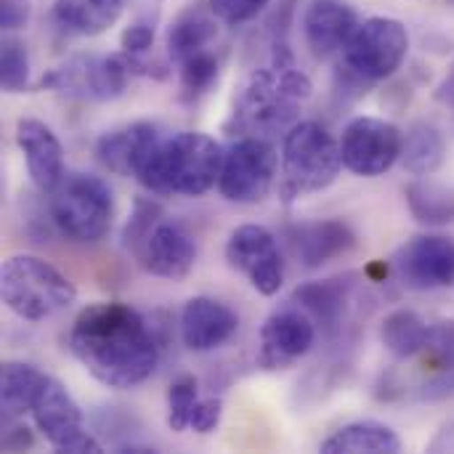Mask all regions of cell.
I'll list each match as a JSON object with an SVG mask.
<instances>
[{
  "label": "cell",
  "instance_id": "1",
  "mask_svg": "<svg viewBox=\"0 0 454 454\" xmlns=\"http://www.w3.org/2000/svg\"><path fill=\"white\" fill-rule=\"evenodd\" d=\"M69 351L106 388L128 391L152 378L160 346L146 319L120 301L85 306L69 330Z\"/></svg>",
  "mask_w": 454,
  "mask_h": 454
},
{
  "label": "cell",
  "instance_id": "2",
  "mask_svg": "<svg viewBox=\"0 0 454 454\" xmlns=\"http://www.w3.org/2000/svg\"><path fill=\"white\" fill-rule=\"evenodd\" d=\"M223 168V152L215 138L205 133L157 136L144 154L136 181L157 197H202L207 194Z\"/></svg>",
  "mask_w": 454,
  "mask_h": 454
},
{
  "label": "cell",
  "instance_id": "3",
  "mask_svg": "<svg viewBox=\"0 0 454 454\" xmlns=\"http://www.w3.org/2000/svg\"><path fill=\"white\" fill-rule=\"evenodd\" d=\"M311 96V80L295 67L258 69L234 98L226 130L231 136L271 138L298 122L301 104Z\"/></svg>",
  "mask_w": 454,
  "mask_h": 454
},
{
  "label": "cell",
  "instance_id": "4",
  "mask_svg": "<svg viewBox=\"0 0 454 454\" xmlns=\"http://www.w3.org/2000/svg\"><path fill=\"white\" fill-rule=\"evenodd\" d=\"M340 168V141H335V136L319 122H295L282 144L279 194L285 202L317 194L338 178Z\"/></svg>",
  "mask_w": 454,
  "mask_h": 454
},
{
  "label": "cell",
  "instance_id": "5",
  "mask_svg": "<svg viewBox=\"0 0 454 454\" xmlns=\"http://www.w3.org/2000/svg\"><path fill=\"white\" fill-rule=\"evenodd\" d=\"M0 293L3 303L24 322H45L77 298L74 285L37 255H11L0 271Z\"/></svg>",
  "mask_w": 454,
  "mask_h": 454
},
{
  "label": "cell",
  "instance_id": "6",
  "mask_svg": "<svg viewBox=\"0 0 454 454\" xmlns=\"http://www.w3.org/2000/svg\"><path fill=\"white\" fill-rule=\"evenodd\" d=\"M51 218L56 229L80 245L104 239L114 218V197L106 181L90 173H64V178L48 192Z\"/></svg>",
  "mask_w": 454,
  "mask_h": 454
},
{
  "label": "cell",
  "instance_id": "7",
  "mask_svg": "<svg viewBox=\"0 0 454 454\" xmlns=\"http://www.w3.org/2000/svg\"><path fill=\"white\" fill-rule=\"evenodd\" d=\"M410 35L399 19L370 16L359 21L351 40L343 48V69L364 82H378L391 77L407 59Z\"/></svg>",
  "mask_w": 454,
  "mask_h": 454
},
{
  "label": "cell",
  "instance_id": "8",
  "mask_svg": "<svg viewBox=\"0 0 454 454\" xmlns=\"http://www.w3.org/2000/svg\"><path fill=\"white\" fill-rule=\"evenodd\" d=\"M130 67L125 56H96V53H77L69 56L56 69L45 72L37 88L56 90L82 101H112L122 96Z\"/></svg>",
  "mask_w": 454,
  "mask_h": 454
},
{
  "label": "cell",
  "instance_id": "9",
  "mask_svg": "<svg viewBox=\"0 0 454 454\" xmlns=\"http://www.w3.org/2000/svg\"><path fill=\"white\" fill-rule=\"evenodd\" d=\"M277 149L269 138L242 136L229 154H223V168L218 178V192L237 205L261 202L277 181Z\"/></svg>",
  "mask_w": 454,
  "mask_h": 454
},
{
  "label": "cell",
  "instance_id": "10",
  "mask_svg": "<svg viewBox=\"0 0 454 454\" xmlns=\"http://www.w3.org/2000/svg\"><path fill=\"white\" fill-rule=\"evenodd\" d=\"M37 431L45 436V442L56 452L69 454H98L104 447L90 436L82 426V412L77 402L69 396V391L51 375H45L43 386L37 388V396L29 410Z\"/></svg>",
  "mask_w": 454,
  "mask_h": 454
},
{
  "label": "cell",
  "instance_id": "11",
  "mask_svg": "<svg viewBox=\"0 0 454 454\" xmlns=\"http://www.w3.org/2000/svg\"><path fill=\"white\" fill-rule=\"evenodd\" d=\"M404 133L380 117H356L340 136L343 168L362 178L383 176L402 157Z\"/></svg>",
  "mask_w": 454,
  "mask_h": 454
},
{
  "label": "cell",
  "instance_id": "12",
  "mask_svg": "<svg viewBox=\"0 0 454 454\" xmlns=\"http://www.w3.org/2000/svg\"><path fill=\"white\" fill-rule=\"evenodd\" d=\"M226 261L266 298L277 295L285 285V261L277 237L266 226L245 223L234 229L226 242Z\"/></svg>",
  "mask_w": 454,
  "mask_h": 454
},
{
  "label": "cell",
  "instance_id": "13",
  "mask_svg": "<svg viewBox=\"0 0 454 454\" xmlns=\"http://www.w3.org/2000/svg\"><path fill=\"white\" fill-rule=\"evenodd\" d=\"M394 271L407 290L428 293L454 285V239L444 234H420L399 247Z\"/></svg>",
  "mask_w": 454,
  "mask_h": 454
},
{
  "label": "cell",
  "instance_id": "14",
  "mask_svg": "<svg viewBox=\"0 0 454 454\" xmlns=\"http://www.w3.org/2000/svg\"><path fill=\"white\" fill-rule=\"evenodd\" d=\"M317 340V327L306 311L285 309L271 314L261 327L258 364L263 370H285L303 359Z\"/></svg>",
  "mask_w": 454,
  "mask_h": 454
},
{
  "label": "cell",
  "instance_id": "15",
  "mask_svg": "<svg viewBox=\"0 0 454 454\" xmlns=\"http://www.w3.org/2000/svg\"><path fill=\"white\" fill-rule=\"evenodd\" d=\"M138 263L162 279H184L197 263V242L178 223H157L136 250Z\"/></svg>",
  "mask_w": 454,
  "mask_h": 454
},
{
  "label": "cell",
  "instance_id": "16",
  "mask_svg": "<svg viewBox=\"0 0 454 454\" xmlns=\"http://www.w3.org/2000/svg\"><path fill=\"white\" fill-rule=\"evenodd\" d=\"M239 327V317L221 301L197 295L181 311V340L194 354L223 346Z\"/></svg>",
  "mask_w": 454,
  "mask_h": 454
},
{
  "label": "cell",
  "instance_id": "17",
  "mask_svg": "<svg viewBox=\"0 0 454 454\" xmlns=\"http://www.w3.org/2000/svg\"><path fill=\"white\" fill-rule=\"evenodd\" d=\"M356 27L359 16L346 0H311L303 13V37L317 59L343 51Z\"/></svg>",
  "mask_w": 454,
  "mask_h": 454
},
{
  "label": "cell",
  "instance_id": "18",
  "mask_svg": "<svg viewBox=\"0 0 454 454\" xmlns=\"http://www.w3.org/2000/svg\"><path fill=\"white\" fill-rule=\"evenodd\" d=\"M16 144L24 154L27 170L40 192H51L64 178V149L56 133L32 117H21L16 122Z\"/></svg>",
  "mask_w": 454,
  "mask_h": 454
},
{
  "label": "cell",
  "instance_id": "19",
  "mask_svg": "<svg viewBox=\"0 0 454 454\" xmlns=\"http://www.w3.org/2000/svg\"><path fill=\"white\" fill-rule=\"evenodd\" d=\"M287 239H290L295 258L306 269H317V266H322L333 258H340L356 247L354 229L340 218H327V221L295 226V229H290Z\"/></svg>",
  "mask_w": 454,
  "mask_h": 454
},
{
  "label": "cell",
  "instance_id": "20",
  "mask_svg": "<svg viewBox=\"0 0 454 454\" xmlns=\"http://www.w3.org/2000/svg\"><path fill=\"white\" fill-rule=\"evenodd\" d=\"M354 301V282L351 277H330L319 282L301 285L293 293V303L303 309L325 333L343 330Z\"/></svg>",
  "mask_w": 454,
  "mask_h": 454
},
{
  "label": "cell",
  "instance_id": "21",
  "mask_svg": "<svg viewBox=\"0 0 454 454\" xmlns=\"http://www.w3.org/2000/svg\"><path fill=\"white\" fill-rule=\"evenodd\" d=\"M157 136L160 130L152 122H133V125L109 130L96 141V157L106 170L136 178L138 165Z\"/></svg>",
  "mask_w": 454,
  "mask_h": 454
},
{
  "label": "cell",
  "instance_id": "22",
  "mask_svg": "<svg viewBox=\"0 0 454 454\" xmlns=\"http://www.w3.org/2000/svg\"><path fill=\"white\" fill-rule=\"evenodd\" d=\"M215 35H218V16L210 11V5L207 8L192 5V8L181 11L168 29V40H165L168 59L181 64L194 53L207 51V45L215 40Z\"/></svg>",
  "mask_w": 454,
  "mask_h": 454
},
{
  "label": "cell",
  "instance_id": "23",
  "mask_svg": "<svg viewBox=\"0 0 454 454\" xmlns=\"http://www.w3.org/2000/svg\"><path fill=\"white\" fill-rule=\"evenodd\" d=\"M122 13V0H53V21L80 37L106 32Z\"/></svg>",
  "mask_w": 454,
  "mask_h": 454
},
{
  "label": "cell",
  "instance_id": "24",
  "mask_svg": "<svg viewBox=\"0 0 454 454\" xmlns=\"http://www.w3.org/2000/svg\"><path fill=\"white\" fill-rule=\"evenodd\" d=\"M325 454H396L402 452V439L396 436L394 428L375 423V420H362L343 426L335 431L330 439L322 442Z\"/></svg>",
  "mask_w": 454,
  "mask_h": 454
},
{
  "label": "cell",
  "instance_id": "25",
  "mask_svg": "<svg viewBox=\"0 0 454 454\" xmlns=\"http://www.w3.org/2000/svg\"><path fill=\"white\" fill-rule=\"evenodd\" d=\"M45 375L27 364V362H5L0 375V402H3V420H21L37 396V388L43 386Z\"/></svg>",
  "mask_w": 454,
  "mask_h": 454
},
{
  "label": "cell",
  "instance_id": "26",
  "mask_svg": "<svg viewBox=\"0 0 454 454\" xmlns=\"http://www.w3.org/2000/svg\"><path fill=\"white\" fill-rule=\"evenodd\" d=\"M444 154H447V144H444V136L439 133V128H434L428 122H418L407 130L399 160L407 173L431 176L442 168Z\"/></svg>",
  "mask_w": 454,
  "mask_h": 454
},
{
  "label": "cell",
  "instance_id": "27",
  "mask_svg": "<svg viewBox=\"0 0 454 454\" xmlns=\"http://www.w3.org/2000/svg\"><path fill=\"white\" fill-rule=\"evenodd\" d=\"M428 327L420 314L410 311V309H396L391 311L383 325H380V340L386 346V351L396 359H412L423 351L426 340H428Z\"/></svg>",
  "mask_w": 454,
  "mask_h": 454
},
{
  "label": "cell",
  "instance_id": "28",
  "mask_svg": "<svg viewBox=\"0 0 454 454\" xmlns=\"http://www.w3.org/2000/svg\"><path fill=\"white\" fill-rule=\"evenodd\" d=\"M407 205L420 223L442 226L454 221V194L444 186L415 181L407 186Z\"/></svg>",
  "mask_w": 454,
  "mask_h": 454
},
{
  "label": "cell",
  "instance_id": "29",
  "mask_svg": "<svg viewBox=\"0 0 454 454\" xmlns=\"http://www.w3.org/2000/svg\"><path fill=\"white\" fill-rule=\"evenodd\" d=\"M178 67H181L178 88H181V101L184 104H197L202 96H207L213 90V85L218 82V74H221V61L210 48L202 51V53L189 56Z\"/></svg>",
  "mask_w": 454,
  "mask_h": 454
},
{
  "label": "cell",
  "instance_id": "30",
  "mask_svg": "<svg viewBox=\"0 0 454 454\" xmlns=\"http://www.w3.org/2000/svg\"><path fill=\"white\" fill-rule=\"evenodd\" d=\"M200 402V386L194 375H178L168 388V426L173 434L192 428V415Z\"/></svg>",
  "mask_w": 454,
  "mask_h": 454
},
{
  "label": "cell",
  "instance_id": "31",
  "mask_svg": "<svg viewBox=\"0 0 454 454\" xmlns=\"http://www.w3.org/2000/svg\"><path fill=\"white\" fill-rule=\"evenodd\" d=\"M0 82L5 93L29 90V53L19 37H5L0 51Z\"/></svg>",
  "mask_w": 454,
  "mask_h": 454
},
{
  "label": "cell",
  "instance_id": "32",
  "mask_svg": "<svg viewBox=\"0 0 454 454\" xmlns=\"http://www.w3.org/2000/svg\"><path fill=\"white\" fill-rule=\"evenodd\" d=\"M418 356H423L426 370L431 367V375L454 367V319H444L428 327V340Z\"/></svg>",
  "mask_w": 454,
  "mask_h": 454
},
{
  "label": "cell",
  "instance_id": "33",
  "mask_svg": "<svg viewBox=\"0 0 454 454\" xmlns=\"http://www.w3.org/2000/svg\"><path fill=\"white\" fill-rule=\"evenodd\" d=\"M154 37H157V16H152V13L136 16V19L122 29V37H120L122 56L128 59V64L146 59L149 51L154 48Z\"/></svg>",
  "mask_w": 454,
  "mask_h": 454
},
{
  "label": "cell",
  "instance_id": "34",
  "mask_svg": "<svg viewBox=\"0 0 454 454\" xmlns=\"http://www.w3.org/2000/svg\"><path fill=\"white\" fill-rule=\"evenodd\" d=\"M157 215H160V207H157L154 202L136 200V210H133V215H130V221H128V226H125V234H122L125 245H128L133 253H136L138 245L146 239V234L157 226Z\"/></svg>",
  "mask_w": 454,
  "mask_h": 454
},
{
  "label": "cell",
  "instance_id": "35",
  "mask_svg": "<svg viewBox=\"0 0 454 454\" xmlns=\"http://www.w3.org/2000/svg\"><path fill=\"white\" fill-rule=\"evenodd\" d=\"M207 5L218 16V21L237 27L255 19L269 5V0H207Z\"/></svg>",
  "mask_w": 454,
  "mask_h": 454
},
{
  "label": "cell",
  "instance_id": "36",
  "mask_svg": "<svg viewBox=\"0 0 454 454\" xmlns=\"http://www.w3.org/2000/svg\"><path fill=\"white\" fill-rule=\"evenodd\" d=\"M221 415H223V402L218 396H207V399H200L197 407H194V415H192V428L202 436L213 434L221 423Z\"/></svg>",
  "mask_w": 454,
  "mask_h": 454
},
{
  "label": "cell",
  "instance_id": "37",
  "mask_svg": "<svg viewBox=\"0 0 454 454\" xmlns=\"http://www.w3.org/2000/svg\"><path fill=\"white\" fill-rule=\"evenodd\" d=\"M420 399L423 402H447L454 399V367L439 370L434 375H428V380L420 388Z\"/></svg>",
  "mask_w": 454,
  "mask_h": 454
},
{
  "label": "cell",
  "instance_id": "38",
  "mask_svg": "<svg viewBox=\"0 0 454 454\" xmlns=\"http://www.w3.org/2000/svg\"><path fill=\"white\" fill-rule=\"evenodd\" d=\"M29 5L24 0H0V27L5 32H16L27 24Z\"/></svg>",
  "mask_w": 454,
  "mask_h": 454
},
{
  "label": "cell",
  "instance_id": "39",
  "mask_svg": "<svg viewBox=\"0 0 454 454\" xmlns=\"http://www.w3.org/2000/svg\"><path fill=\"white\" fill-rule=\"evenodd\" d=\"M5 426H8V431L3 436V450H8V452H24V450H29L35 444L29 428L27 426H19V420H11Z\"/></svg>",
  "mask_w": 454,
  "mask_h": 454
},
{
  "label": "cell",
  "instance_id": "40",
  "mask_svg": "<svg viewBox=\"0 0 454 454\" xmlns=\"http://www.w3.org/2000/svg\"><path fill=\"white\" fill-rule=\"evenodd\" d=\"M431 452H454V423H450V426L436 436V442L431 444Z\"/></svg>",
  "mask_w": 454,
  "mask_h": 454
},
{
  "label": "cell",
  "instance_id": "41",
  "mask_svg": "<svg viewBox=\"0 0 454 454\" xmlns=\"http://www.w3.org/2000/svg\"><path fill=\"white\" fill-rule=\"evenodd\" d=\"M436 98H439V101H444V104H450V106H454V64H452V69H450V74H447V80L439 85Z\"/></svg>",
  "mask_w": 454,
  "mask_h": 454
},
{
  "label": "cell",
  "instance_id": "42",
  "mask_svg": "<svg viewBox=\"0 0 454 454\" xmlns=\"http://www.w3.org/2000/svg\"><path fill=\"white\" fill-rule=\"evenodd\" d=\"M452 3H454V0H452Z\"/></svg>",
  "mask_w": 454,
  "mask_h": 454
}]
</instances>
